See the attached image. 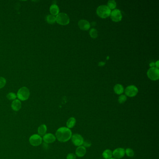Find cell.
I'll use <instances>...</instances> for the list:
<instances>
[{"mask_svg":"<svg viewBox=\"0 0 159 159\" xmlns=\"http://www.w3.org/2000/svg\"><path fill=\"white\" fill-rule=\"evenodd\" d=\"M125 95L127 96L130 97H133L135 96L137 94H138V89L135 85H131L128 86L125 88Z\"/></svg>","mask_w":159,"mask_h":159,"instance_id":"ba28073f","label":"cell"},{"mask_svg":"<svg viewBox=\"0 0 159 159\" xmlns=\"http://www.w3.org/2000/svg\"><path fill=\"white\" fill-rule=\"evenodd\" d=\"M6 84V80L4 78L0 77V89L5 86Z\"/></svg>","mask_w":159,"mask_h":159,"instance_id":"484cf974","label":"cell"},{"mask_svg":"<svg viewBox=\"0 0 159 159\" xmlns=\"http://www.w3.org/2000/svg\"><path fill=\"white\" fill-rule=\"evenodd\" d=\"M91 146V142L89 140H84L83 144V146L85 147H90Z\"/></svg>","mask_w":159,"mask_h":159,"instance_id":"4316f807","label":"cell"},{"mask_svg":"<svg viewBox=\"0 0 159 159\" xmlns=\"http://www.w3.org/2000/svg\"><path fill=\"white\" fill-rule=\"evenodd\" d=\"M125 153L128 157H133L134 155V150L131 149L127 148L125 150Z\"/></svg>","mask_w":159,"mask_h":159,"instance_id":"603a6c76","label":"cell"},{"mask_svg":"<svg viewBox=\"0 0 159 159\" xmlns=\"http://www.w3.org/2000/svg\"><path fill=\"white\" fill-rule=\"evenodd\" d=\"M42 139L45 143L48 144H50L55 142L56 140V138L55 136L53 134L49 133L44 135L43 136Z\"/></svg>","mask_w":159,"mask_h":159,"instance_id":"8fae6325","label":"cell"},{"mask_svg":"<svg viewBox=\"0 0 159 159\" xmlns=\"http://www.w3.org/2000/svg\"><path fill=\"white\" fill-rule=\"evenodd\" d=\"M67 159H76V155L73 153H68V155L66 156Z\"/></svg>","mask_w":159,"mask_h":159,"instance_id":"83f0119b","label":"cell"},{"mask_svg":"<svg viewBox=\"0 0 159 159\" xmlns=\"http://www.w3.org/2000/svg\"><path fill=\"white\" fill-rule=\"evenodd\" d=\"M46 21L50 24H54L56 21V17L53 15H48L46 17Z\"/></svg>","mask_w":159,"mask_h":159,"instance_id":"ffe728a7","label":"cell"},{"mask_svg":"<svg viewBox=\"0 0 159 159\" xmlns=\"http://www.w3.org/2000/svg\"><path fill=\"white\" fill-rule=\"evenodd\" d=\"M89 34H90V36H91L92 38H97L98 36V31L96 29H94V28L91 29V30H90Z\"/></svg>","mask_w":159,"mask_h":159,"instance_id":"44dd1931","label":"cell"},{"mask_svg":"<svg viewBox=\"0 0 159 159\" xmlns=\"http://www.w3.org/2000/svg\"><path fill=\"white\" fill-rule=\"evenodd\" d=\"M86 153V149L83 146H78L75 151L76 155L79 157H83Z\"/></svg>","mask_w":159,"mask_h":159,"instance_id":"4fadbf2b","label":"cell"},{"mask_svg":"<svg viewBox=\"0 0 159 159\" xmlns=\"http://www.w3.org/2000/svg\"><path fill=\"white\" fill-rule=\"evenodd\" d=\"M70 139L72 140L73 144L76 146H82L84 141L83 137L79 134H75L72 135Z\"/></svg>","mask_w":159,"mask_h":159,"instance_id":"8992f818","label":"cell"},{"mask_svg":"<svg viewBox=\"0 0 159 159\" xmlns=\"http://www.w3.org/2000/svg\"><path fill=\"white\" fill-rule=\"evenodd\" d=\"M125 155V149L123 148H118L115 149L112 152V156L116 159L122 158Z\"/></svg>","mask_w":159,"mask_h":159,"instance_id":"30bf717a","label":"cell"},{"mask_svg":"<svg viewBox=\"0 0 159 159\" xmlns=\"http://www.w3.org/2000/svg\"><path fill=\"white\" fill-rule=\"evenodd\" d=\"M57 23L62 25L68 24L70 22V18L68 15L64 13H59L56 17Z\"/></svg>","mask_w":159,"mask_h":159,"instance_id":"277c9868","label":"cell"},{"mask_svg":"<svg viewBox=\"0 0 159 159\" xmlns=\"http://www.w3.org/2000/svg\"><path fill=\"white\" fill-rule=\"evenodd\" d=\"M76 124V119L74 117H70L68 119V120L66 122V126L68 128L71 129L73 127H74Z\"/></svg>","mask_w":159,"mask_h":159,"instance_id":"9a60e30c","label":"cell"},{"mask_svg":"<svg viewBox=\"0 0 159 159\" xmlns=\"http://www.w3.org/2000/svg\"><path fill=\"white\" fill-rule=\"evenodd\" d=\"M50 11L51 15L55 16L59 14V9L57 5L52 4L50 8Z\"/></svg>","mask_w":159,"mask_h":159,"instance_id":"2e32d148","label":"cell"},{"mask_svg":"<svg viewBox=\"0 0 159 159\" xmlns=\"http://www.w3.org/2000/svg\"><path fill=\"white\" fill-rule=\"evenodd\" d=\"M107 6L110 9H115L116 7V2L114 0L109 1L107 3Z\"/></svg>","mask_w":159,"mask_h":159,"instance_id":"7402d4cb","label":"cell"},{"mask_svg":"<svg viewBox=\"0 0 159 159\" xmlns=\"http://www.w3.org/2000/svg\"><path fill=\"white\" fill-rule=\"evenodd\" d=\"M115 159V158H110V159Z\"/></svg>","mask_w":159,"mask_h":159,"instance_id":"f546056e","label":"cell"},{"mask_svg":"<svg viewBox=\"0 0 159 159\" xmlns=\"http://www.w3.org/2000/svg\"><path fill=\"white\" fill-rule=\"evenodd\" d=\"M96 11L97 15L103 18L108 17L111 12L110 9L106 5H102L98 7Z\"/></svg>","mask_w":159,"mask_h":159,"instance_id":"7a4b0ae2","label":"cell"},{"mask_svg":"<svg viewBox=\"0 0 159 159\" xmlns=\"http://www.w3.org/2000/svg\"><path fill=\"white\" fill-rule=\"evenodd\" d=\"M30 95V91L27 87H21L17 92V97L19 100L25 101L28 100Z\"/></svg>","mask_w":159,"mask_h":159,"instance_id":"3957f363","label":"cell"},{"mask_svg":"<svg viewBox=\"0 0 159 159\" xmlns=\"http://www.w3.org/2000/svg\"><path fill=\"white\" fill-rule=\"evenodd\" d=\"M102 156L105 159H109L112 158V152L110 149H106L102 153Z\"/></svg>","mask_w":159,"mask_h":159,"instance_id":"d6986e66","label":"cell"},{"mask_svg":"<svg viewBox=\"0 0 159 159\" xmlns=\"http://www.w3.org/2000/svg\"><path fill=\"white\" fill-rule=\"evenodd\" d=\"M114 91L117 94H121L124 91V88L123 86L120 84H117L114 87Z\"/></svg>","mask_w":159,"mask_h":159,"instance_id":"ac0fdd59","label":"cell"},{"mask_svg":"<svg viewBox=\"0 0 159 159\" xmlns=\"http://www.w3.org/2000/svg\"><path fill=\"white\" fill-rule=\"evenodd\" d=\"M127 97L125 95H121L119 97L118 101L120 104H123L127 101Z\"/></svg>","mask_w":159,"mask_h":159,"instance_id":"cb8c5ba5","label":"cell"},{"mask_svg":"<svg viewBox=\"0 0 159 159\" xmlns=\"http://www.w3.org/2000/svg\"><path fill=\"white\" fill-rule=\"evenodd\" d=\"M78 25L81 30H87L90 28V24L89 21L84 19H81L79 20L78 23Z\"/></svg>","mask_w":159,"mask_h":159,"instance_id":"7c38bea8","label":"cell"},{"mask_svg":"<svg viewBox=\"0 0 159 159\" xmlns=\"http://www.w3.org/2000/svg\"><path fill=\"white\" fill-rule=\"evenodd\" d=\"M111 18L113 21L117 22L121 21L122 15L121 11L118 9H115L111 12Z\"/></svg>","mask_w":159,"mask_h":159,"instance_id":"9c48e42d","label":"cell"},{"mask_svg":"<svg viewBox=\"0 0 159 159\" xmlns=\"http://www.w3.org/2000/svg\"><path fill=\"white\" fill-rule=\"evenodd\" d=\"M47 127L45 125H41L38 128V135L41 136H43L46 134L47 131Z\"/></svg>","mask_w":159,"mask_h":159,"instance_id":"e0dca14e","label":"cell"},{"mask_svg":"<svg viewBox=\"0 0 159 159\" xmlns=\"http://www.w3.org/2000/svg\"><path fill=\"white\" fill-rule=\"evenodd\" d=\"M147 75L151 80H158L159 78V70L158 68L156 67L150 68L147 72Z\"/></svg>","mask_w":159,"mask_h":159,"instance_id":"5b68a950","label":"cell"},{"mask_svg":"<svg viewBox=\"0 0 159 159\" xmlns=\"http://www.w3.org/2000/svg\"><path fill=\"white\" fill-rule=\"evenodd\" d=\"M21 107V102L18 100H14L11 104V107L13 110L15 111L20 110Z\"/></svg>","mask_w":159,"mask_h":159,"instance_id":"5bb4252c","label":"cell"},{"mask_svg":"<svg viewBox=\"0 0 159 159\" xmlns=\"http://www.w3.org/2000/svg\"><path fill=\"white\" fill-rule=\"evenodd\" d=\"M7 98L10 100H14L17 98V95L13 92H10L7 95Z\"/></svg>","mask_w":159,"mask_h":159,"instance_id":"d4e9b609","label":"cell"},{"mask_svg":"<svg viewBox=\"0 0 159 159\" xmlns=\"http://www.w3.org/2000/svg\"><path fill=\"white\" fill-rule=\"evenodd\" d=\"M72 135L70 129L67 127H61L57 130L55 136L60 142H66L70 140Z\"/></svg>","mask_w":159,"mask_h":159,"instance_id":"6da1fadb","label":"cell"},{"mask_svg":"<svg viewBox=\"0 0 159 159\" xmlns=\"http://www.w3.org/2000/svg\"><path fill=\"white\" fill-rule=\"evenodd\" d=\"M42 139L38 134H33L30 137L29 139L30 144L33 146H36L40 145L42 143Z\"/></svg>","mask_w":159,"mask_h":159,"instance_id":"52a82bcc","label":"cell"},{"mask_svg":"<svg viewBox=\"0 0 159 159\" xmlns=\"http://www.w3.org/2000/svg\"><path fill=\"white\" fill-rule=\"evenodd\" d=\"M158 61H157V63H156V64H157V67H158Z\"/></svg>","mask_w":159,"mask_h":159,"instance_id":"f1b7e54d","label":"cell"}]
</instances>
